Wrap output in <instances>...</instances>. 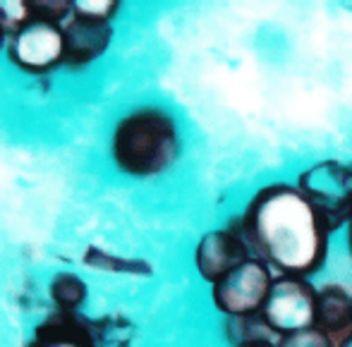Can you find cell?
I'll list each match as a JSON object with an SVG mask.
<instances>
[{"label":"cell","instance_id":"cell-9","mask_svg":"<svg viewBox=\"0 0 352 347\" xmlns=\"http://www.w3.org/2000/svg\"><path fill=\"white\" fill-rule=\"evenodd\" d=\"M24 347H98V338L79 311L56 309L34 328Z\"/></svg>","mask_w":352,"mask_h":347},{"label":"cell","instance_id":"cell-3","mask_svg":"<svg viewBox=\"0 0 352 347\" xmlns=\"http://www.w3.org/2000/svg\"><path fill=\"white\" fill-rule=\"evenodd\" d=\"M295 185L316 206L329 227L345 230L352 221V161L348 158H319L295 175Z\"/></svg>","mask_w":352,"mask_h":347},{"label":"cell","instance_id":"cell-14","mask_svg":"<svg viewBox=\"0 0 352 347\" xmlns=\"http://www.w3.org/2000/svg\"><path fill=\"white\" fill-rule=\"evenodd\" d=\"M0 19H3V27L8 32V38L12 34H17L19 29H24L29 22H32V10H29V3H0Z\"/></svg>","mask_w":352,"mask_h":347},{"label":"cell","instance_id":"cell-4","mask_svg":"<svg viewBox=\"0 0 352 347\" xmlns=\"http://www.w3.org/2000/svg\"><path fill=\"white\" fill-rule=\"evenodd\" d=\"M276 282V273L250 256L226 278L211 285V304L223 319H242V316H259Z\"/></svg>","mask_w":352,"mask_h":347},{"label":"cell","instance_id":"cell-2","mask_svg":"<svg viewBox=\"0 0 352 347\" xmlns=\"http://www.w3.org/2000/svg\"><path fill=\"white\" fill-rule=\"evenodd\" d=\"M182 153V132L163 106H140L118 120L111 135L113 166L132 180H153L168 172Z\"/></svg>","mask_w":352,"mask_h":347},{"label":"cell","instance_id":"cell-19","mask_svg":"<svg viewBox=\"0 0 352 347\" xmlns=\"http://www.w3.org/2000/svg\"><path fill=\"white\" fill-rule=\"evenodd\" d=\"M5 38H8V32H5V27H3V19H0V48L5 46Z\"/></svg>","mask_w":352,"mask_h":347},{"label":"cell","instance_id":"cell-16","mask_svg":"<svg viewBox=\"0 0 352 347\" xmlns=\"http://www.w3.org/2000/svg\"><path fill=\"white\" fill-rule=\"evenodd\" d=\"M120 10L116 0H96V3H72V12L79 17L98 19V22H111Z\"/></svg>","mask_w":352,"mask_h":347},{"label":"cell","instance_id":"cell-15","mask_svg":"<svg viewBox=\"0 0 352 347\" xmlns=\"http://www.w3.org/2000/svg\"><path fill=\"white\" fill-rule=\"evenodd\" d=\"M276 347H338V343L331 335H326L324 331L309 328L292 335H283Z\"/></svg>","mask_w":352,"mask_h":347},{"label":"cell","instance_id":"cell-10","mask_svg":"<svg viewBox=\"0 0 352 347\" xmlns=\"http://www.w3.org/2000/svg\"><path fill=\"white\" fill-rule=\"evenodd\" d=\"M314 328L340 343L352 333V287L338 280H326L316 287V324Z\"/></svg>","mask_w":352,"mask_h":347},{"label":"cell","instance_id":"cell-17","mask_svg":"<svg viewBox=\"0 0 352 347\" xmlns=\"http://www.w3.org/2000/svg\"><path fill=\"white\" fill-rule=\"evenodd\" d=\"M278 340L280 338H252V340H245V343H240V345H235V347H276L278 345Z\"/></svg>","mask_w":352,"mask_h":347},{"label":"cell","instance_id":"cell-7","mask_svg":"<svg viewBox=\"0 0 352 347\" xmlns=\"http://www.w3.org/2000/svg\"><path fill=\"white\" fill-rule=\"evenodd\" d=\"M8 58L29 74H46L65 60L63 24L29 22L8 38Z\"/></svg>","mask_w":352,"mask_h":347},{"label":"cell","instance_id":"cell-12","mask_svg":"<svg viewBox=\"0 0 352 347\" xmlns=\"http://www.w3.org/2000/svg\"><path fill=\"white\" fill-rule=\"evenodd\" d=\"M89 266L101 271H111V273H137V276H151V266L144 264V261H132V259H120V256L106 254V251L89 249L84 256Z\"/></svg>","mask_w":352,"mask_h":347},{"label":"cell","instance_id":"cell-13","mask_svg":"<svg viewBox=\"0 0 352 347\" xmlns=\"http://www.w3.org/2000/svg\"><path fill=\"white\" fill-rule=\"evenodd\" d=\"M34 22H48V24H60L67 14H72L70 0H36L29 3Z\"/></svg>","mask_w":352,"mask_h":347},{"label":"cell","instance_id":"cell-5","mask_svg":"<svg viewBox=\"0 0 352 347\" xmlns=\"http://www.w3.org/2000/svg\"><path fill=\"white\" fill-rule=\"evenodd\" d=\"M316 287L307 278L276 276L271 295L261 311V319L269 324L278 338L309 331L316 324Z\"/></svg>","mask_w":352,"mask_h":347},{"label":"cell","instance_id":"cell-6","mask_svg":"<svg viewBox=\"0 0 352 347\" xmlns=\"http://www.w3.org/2000/svg\"><path fill=\"white\" fill-rule=\"evenodd\" d=\"M252 256L250 247H247L245 237H242L240 223H237V213L228 218L226 225L211 227L197 240L195 245V269L197 276L206 282V285H216L221 278H226L232 269L247 261Z\"/></svg>","mask_w":352,"mask_h":347},{"label":"cell","instance_id":"cell-20","mask_svg":"<svg viewBox=\"0 0 352 347\" xmlns=\"http://www.w3.org/2000/svg\"><path fill=\"white\" fill-rule=\"evenodd\" d=\"M338 347H352V333H350V335H345V338L338 343Z\"/></svg>","mask_w":352,"mask_h":347},{"label":"cell","instance_id":"cell-18","mask_svg":"<svg viewBox=\"0 0 352 347\" xmlns=\"http://www.w3.org/2000/svg\"><path fill=\"white\" fill-rule=\"evenodd\" d=\"M345 251H348V259L352 261V221L345 227Z\"/></svg>","mask_w":352,"mask_h":347},{"label":"cell","instance_id":"cell-11","mask_svg":"<svg viewBox=\"0 0 352 347\" xmlns=\"http://www.w3.org/2000/svg\"><path fill=\"white\" fill-rule=\"evenodd\" d=\"M51 297L58 309L79 311V306L87 300V285H84L82 278L67 273V271H60V273H56L51 280Z\"/></svg>","mask_w":352,"mask_h":347},{"label":"cell","instance_id":"cell-1","mask_svg":"<svg viewBox=\"0 0 352 347\" xmlns=\"http://www.w3.org/2000/svg\"><path fill=\"white\" fill-rule=\"evenodd\" d=\"M252 256L276 276L316 278L329 266L333 230L295 180H271L252 192L237 211Z\"/></svg>","mask_w":352,"mask_h":347},{"label":"cell","instance_id":"cell-8","mask_svg":"<svg viewBox=\"0 0 352 347\" xmlns=\"http://www.w3.org/2000/svg\"><path fill=\"white\" fill-rule=\"evenodd\" d=\"M63 38H65V65L72 69H82L106 53L113 38L111 22H98V19L79 17L72 12V17L63 24Z\"/></svg>","mask_w":352,"mask_h":347}]
</instances>
